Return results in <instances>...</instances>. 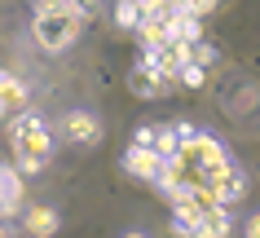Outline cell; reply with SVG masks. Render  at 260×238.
<instances>
[{
    "label": "cell",
    "instance_id": "1",
    "mask_svg": "<svg viewBox=\"0 0 260 238\" xmlns=\"http://www.w3.org/2000/svg\"><path fill=\"white\" fill-rule=\"evenodd\" d=\"M84 36V14L67 0H36V40L44 49H71Z\"/></svg>",
    "mask_w": 260,
    "mask_h": 238
},
{
    "label": "cell",
    "instance_id": "2",
    "mask_svg": "<svg viewBox=\"0 0 260 238\" xmlns=\"http://www.w3.org/2000/svg\"><path fill=\"white\" fill-rule=\"evenodd\" d=\"M14 150H18V172L31 177L49 163L53 154V128L44 124L40 115H18L14 119Z\"/></svg>",
    "mask_w": 260,
    "mask_h": 238
},
{
    "label": "cell",
    "instance_id": "3",
    "mask_svg": "<svg viewBox=\"0 0 260 238\" xmlns=\"http://www.w3.org/2000/svg\"><path fill=\"white\" fill-rule=\"evenodd\" d=\"M177 163H185V168H212V163H220V159H230L225 154V146H220L216 137H207V132H194L190 141H181L177 146V154H172Z\"/></svg>",
    "mask_w": 260,
    "mask_h": 238
},
{
    "label": "cell",
    "instance_id": "4",
    "mask_svg": "<svg viewBox=\"0 0 260 238\" xmlns=\"http://www.w3.org/2000/svg\"><path fill=\"white\" fill-rule=\"evenodd\" d=\"M159 168H164V159H159L150 146H128V150H123V172H128V177H137V181H150V185H154Z\"/></svg>",
    "mask_w": 260,
    "mask_h": 238
},
{
    "label": "cell",
    "instance_id": "5",
    "mask_svg": "<svg viewBox=\"0 0 260 238\" xmlns=\"http://www.w3.org/2000/svg\"><path fill=\"white\" fill-rule=\"evenodd\" d=\"M141 36V49H159V44L172 40V9H164V14H141V22L133 27Z\"/></svg>",
    "mask_w": 260,
    "mask_h": 238
},
{
    "label": "cell",
    "instance_id": "6",
    "mask_svg": "<svg viewBox=\"0 0 260 238\" xmlns=\"http://www.w3.org/2000/svg\"><path fill=\"white\" fill-rule=\"evenodd\" d=\"M62 132H67V141H75V146H97V141H102V124H97L88 111H71L67 119H62Z\"/></svg>",
    "mask_w": 260,
    "mask_h": 238
},
{
    "label": "cell",
    "instance_id": "7",
    "mask_svg": "<svg viewBox=\"0 0 260 238\" xmlns=\"http://www.w3.org/2000/svg\"><path fill=\"white\" fill-rule=\"evenodd\" d=\"M212 190H216V198L230 208V203H238V198L247 194V172L238 168V163H225V168L216 172V181H212Z\"/></svg>",
    "mask_w": 260,
    "mask_h": 238
},
{
    "label": "cell",
    "instance_id": "8",
    "mask_svg": "<svg viewBox=\"0 0 260 238\" xmlns=\"http://www.w3.org/2000/svg\"><path fill=\"white\" fill-rule=\"evenodd\" d=\"M0 212L5 216L22 212V172L9 168V163H0Z\"/></svg>",
    "mask_w": 260,
    "mask_h": 238
},
{
    "label": "cell",
    "instance_id": "9",
    "mask_svg": "<svg viewBox=\"0 0 260 238\" xmlns=\"http://www.w3.org/2000/svg\"><path fill=\"white\" fill-rule=\"evenodd\" d=\"M199 216H203V208L181 190V194L172 198V229H177V234H199Z\"/></svg>",
    "mask_w": 260,
    "mask_h": 238
},
{
    "label": "cell",
    "instance_id": "10",
    "mask_svg": "<svg viewBox=\"0 0 260 238\" xmlns=\"http://www.w3.org/2000/svg\"><path fill=\"white\" fill-rule=\"evenodd\" d=\"M234 221H230V212H225V203H216V208H203V216H199V234L207 238H220V234H230Z\"/></svg>",
    "mask_w": 260,
    "mask_h": 238
},
{
    "label": "cell",
    "instance_id": "11",
    "mask_svg": "<svg viewBox=\"0 0 260 238\" xmlns=\"http://www.w3.org/2000/svg\"><path fill=\"white\" fill-rule=\"evenodd\" d=\"M128 84H133V93H137V97H164V88H168L164 80H159V75L146 66V62H141V66L128 75Z\"/></svg>",
    "mask_w": 260,
    "mask_h": 238
},
{
    "label": "cell",
    "instance_id": "12",
    "mask_svg": "<svg viewBox=\"0 0 260 238\" xmlns=\"http://www.w3.org/2000/svg\"><path fill=\"white\" fill-rule=\"evenodd\" d=\"M177 146H181V137H177V128H172V124H159V128L150 132V150L159 154V159H172Z\"/></svg>",
    "mask_w": 260,
    "mask_h": 238
},
{
    "label": "cell",
    "instance_id": "13",
    "mask_svg": "<svg viewBox=\"0 0 260 238\" xmlns=\"http://www.w3.org/2000/svg\"><path fill=\"white\" fill-rule=\"evenodd\" d=\"M0 97L9 101V106H27V97H31V88L18 80V75H9V71H0Z\"/></svg>",
    "mask_w": 260,
    "mask_h": 238
},
{
    "label": "cell",
    "instance_id": "14",
    "mask_svg": "<svg viewBox=\"0 0 260 238\" xmlns=\"http://www.w3.org/2000/svg\"><path fill=\"white\" fill-rule=\"evenodd\" d=\"M27 234H57V212L53 208H27Z\"/></svg>",
    "mask_w": 260,
    "mask_h": 238
},
{
    "label": "cell",
    "instance_id": "15",
    "mask_svg": "<svg viewBox=\"0 0 260 238\" xmlns=\"http://www.w3.org/2000/svg\"><path fill=\"white\" fill-rule=\"evenodd\" d=\"M137 22H141V9H137V0H119V5H115V27L133 31Z\"/></svg>",
    "mask_w": 260,
    "mask_h": 238
},
{
    "label": "cell",
    "instance_id": "16",
    "mask_svg": "<svg viewBox=\"0 0 260 238\" xmlns=\"http://www.w3.org/2000/svg\"><path fill=\"white\" fill-rule=\"evenodd\" d=\"M141 14H164V9H172V0H137Z\"/></svg>",
    "mask_w": 260,
    "mask_h": 238
},
{
    "label": "cell",
    "instance_id": "17",
    "mask_svg": "<svg viewBox=\"0 0 260 238\" xmlns=\"http://www.w3.org/2000/svg\"><path fill=\"white\" fill-rule=\"evenodd\" d=\"M67 5H75V9H80L84 18H88V14H93V9H97V0H67Z\"/></svg>",
    "mask_w": 260,
    "mask_h": 238
},
{
    "label": "cell",
    "instance_id": "18",
    "mask_svg": "<svg viewBox=\"0 0 260 238\" xmlns=\"http://www.w3.org/2000/svg\"><path fill=\"white\" fill-rule=\"evenodd\" d=\"M150 132H154L150 124H146V128H137V137H133V146H150Z\"/></svg>",
    "mask_w": 260,
    "mask_h": 238
},
{
    "label": "cell",
    "instance_id": "19",
    "mask_svg": "<svg viewBox=\"0 0 260 238\" xmlns=\"http://www.w3.org/2000/svg\"><path fill=\"white\" fill-rule=\"evenodd\" d=\"M172 128H177V137H181V141H190L194 132H199V128H194V124H172Z\"/></svg>",
    "mask_w": 260,
    "mask_h": 238
},
{
    "label": "cell",
    "instance_id": "20",
    "mask_svg": "<svg viewBox=\"0 0 260 238\" xmlns=\"http://www.w3.org/2000/svg\"><path fill=\"white\" fill-rule=\"evenodd\" d=\"M247 234H256V238H260V216H251V221H247Z\"/></svg>",
    "mask_w": 260,
    "mask_h": 238
},
{
    "label": "cell",
    "instance_id": "21",
    "mask_svg": "<svg viewBox=\"0 0 260 238\" xmlns=\"http://www.w3.org/2000/svg\"><path fill=\"white\" fill-rule=\"evenodd\" d=\"M5 111H9V101H5V97H0V115H5Z\"/></svg>",
    "mask_w": 260,
    "mask_h": 238
},
{
    "label": "cell",
    "instance_id": "22",
    "mask_svg": "<svg viewBox=\"0 0 260 238\" xmlns=\"http://www.w3.org/2000/svg\"><path fill=\"white\" fill-rule=\"evenodd\" d=\"M0 234H5V225H0Z\"/></svg>",
    "mask_w": 260,
    "mask_h": 238
}]
</instances>
